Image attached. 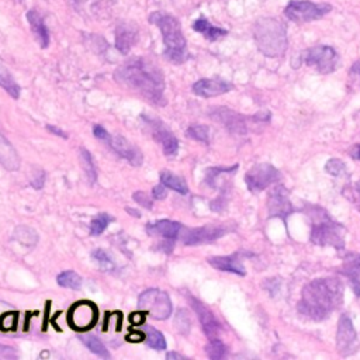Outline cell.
<instances>
[{
    "mask_svg": "<svg viewBox=\"0 0 360 360\" xmlns=\"http://www.w3.org/2000/svg\"><path fill=\"white\" fill-rule=\"evenodd\" d=\"M115 80L136 91L155 105H163L165 80L160 69L146 58H134L121 65L115 73Z\"/></svg>",
    "mask_w": 360,
    "mask_h": 360,
    "instance_id": "6da1fadb",
    "label": "cell"
},
{
    "mask_svg": "<svg viewBox=\"0 0 360 360\" xmlns=\"http://www.w3.org/2000/svg\"><path fill=\"white\" fill-rule=\"evenodd\" d=\"M343 302V284L338 278H315L305 284L298 301V311L314 319L323 321Z\"/></svg>",
    "mask_w": 360,
    "mask_h": 360,
    "instance_id": "7a4b0ae2",
    "label": "cell"
},
{
    "mask_svg": "<svg viewBox=\"0 0 360 360\" xmlns=\"http://www.w3.org/2000/svg\"><path fill=\"white\" fill-rule=\"evenodd\" d=\"M149 21L155 24L162 32L165 44L163 55L166 59L177 65L186 62L188 59V51L179 20L165 11H153L149 15Z\"/></svg>",
    "mask_w": 360,
    "mask_h": 360,
    "instance_id": "3957f363",
    "label": "cell"
},
{
    "mask_svg": "<svg viewBox=\"0 0 360 360\" xmlns=\"http://www.w3.org/2000/svg\"><path fill=\"white\" fill-rule=\"evenodd\" d=\"M253 38L257 49L264 56L278 58L287 51V27L278 18H259L253 25Z\"/></svg>",
    "mask_w": 360,
    "mask_h": 360,
    "instance_id": "277c9868",
    "label": "cell"
},
{
    "mask_svg": "<svg viewBox=\"0 0 360 360\" xmlns=\"http://www.w3.org/2000/svg\"><path fill=\"white\" fill-rule=\"evenodd\" d=\"M316 212H311L312 231L311 240L319 246H332L338 250L345 248V229L340 224L333 222L329 215L315 207Z\"/></svg>",
    "mask_w": 360,
    "mask_h": 360,
    "instance_id": "5b68a950",
    "label": "cell"
},
{
    "mask_svg": "<svg viewBox=\"0 0 360 360\" xmlns=\"http://www.w3.org/2000/svg\"><path fill=\"white\" fill-rule=\"evenodd\" d=\"M332 10L329 3H314L308 0H291L285 8L284 14L288 20L294 22H309L318 20Z\"/></svg>",
    "mask_w": 360,
    "mask_h": 360,
    "instance_id": "8992f818",
    "label": "cell"
},
{
    "mask_svg": "<svg viewBox=\"0 0 360 360\" xmlns=\"http://www.w3.org/2000/svg\"><path fill=\"white\" fill-rule=\"evenodd\" d=\"M138 305L141 309L148 312L152 318L163 321L172 315V301L169 295L158 288L145 290L139 298Z\"/></svg>",
    "mask_w": 360,
    "mask_h": 360,
    "instance_id": "52a82bcc",
    "label": "cell"
},
{
    "mask_svg": "<svg viewBox=\"0 0 360 360\" xmlns=\"http://www.w3.org/2000/svg\"><path fill=\"white\" fill-rule=\"evenodd\" d=\"M300 59L305 65L315 68L316 72L326 75L336 69L339 56L336 51L328 45H315L305 49L300 55Z\"/></svg>",
    "mask_w": 360,
    "mask_h": 360,
    "instance_id": "ba28073f",
    "label": "cell"
},
{
    "mask_svg": "<svg viewBox=\"0 0 360 360\" xmlns=\"http://www.w3.org/2000/svg\"><path fill=\"white\" fill-rule=\"evenodd\" d=\"M235 228L233 224H211L204 225L198 228H181L180 236L183 239V243L186 245H201L207 242H212L218 238H222L228 232H231Z\"/></svg>",
    "mask_w": 360,
    "mask_h": 360,
    "instance_id": "9c48e42d",
    "label": "cell"
},
{
    "mask_svg": "<svg viewBox=\"0 0 360 360\" xmlns=\"http://www.w3.org/2000/svg\"><path fill=\"white\" fill-rule=\"evenodd\" d=\"M280 179L278 170L270 163H257L245 174V181L252 193H259Z\"/></svg>",
    "mask_w": 360,
    "mask_h": 360,
    "instance_id": "30bf717a",
    "label": "cell"
},
{
    "mask_svg": "<svg viewBox=\"0 0 360 360\" xmlns=\"http://www.w3.org/2000/svg\"><path fill=\"white\" fill-rule=\"evenodd\" d=\"M336 347L340 356H352L359 349V340L352 319L347 315H342L338 322Z\"/></svg>",
    "mask_w": 360,
    "mask_h": 360,
    "instance_id": "8fae6325",
    "label": "cell"
},
{
    "mask_svg": "<svg viewBox=\"0 0 360 360\" xmlns=\"http://www.w3.org/2000/svg\"><path fill=\"white\" fill-rule=\"evenodd\" d=\"M97 318H98V311L96 305L87 301L76 302L68 314V321L70 326L76 330H86L89 328H93L94 323L97 322Z\"/></svg>",
    "mask_w": 360,
    "mask_h": 360,
    "instance_id": "7c38bea8",
    "label": "cell"
},
{
    "mask_svg": "<svg viewBox=\"0 0 360 360\" xmlns=\"http://www.w3.org/2000/svg\"><path fill=\"white\" fill-rule=\"evenodd\" d=\"M142 120L149 127L155 141L160 143L163 153L166 156H174L179 150V141L176 139V136L159 120L150 118L148 115H142Z\"/></svg>",
    "mask_w": 360,
    "mask_h": 360,
    "instance_id": "4fadbf2b",
    "label": "cell"
},
{
    "mask_svg": "<svg viewBox=\"0 0 360 360\" xmlns=\"http://www.w3.org/2000/svg\"><path fill=\"white\" fill-rule=\"evenodd\" d=\"M267 210L270 217L285 219L292 212V204L288 197V190L284 186H276L267 195Z\"/></svg>",
    "mask_w": 360,
    "mask_h": 360,
    "instance_id": "5bb4252c",
    "label": "cell"
},
{
    "mask_svg": "<svg viewBox=\"0 0 360 360\" xmlns=\"http://www.w3.org/2000/svg\"><path fill=\"white\" fill-rule=\"evenodd\" d=\"M108 146L122 159L128 160L132 166H141L142 165V153L141 150L132 145L128 139H125L121 135H110L108 139L105 141Z\"/></svg>",
    "mask_w": 360,
    "mask_h": 360,
    "instance_id": "9a60e30c",
    "label": "cell"
},
{
    "mask_svg": "<svg viewBox=\"0 0 360 360\" xmlns=\"http://www.w3.org/2000/svg\"><path fill=\"white\" fill-rule=\"evenodd\" d=\"M211 117L218 121L219 124H222L229 132L236 134V135H243L246 134L248 128H246V121L245 117H242L240 114L225 108V107H219L212 110Z\"/></svg>",
    "mask_w": 360,
    "mask_h": 360,
    "instance_id": "2e32d148",
    "label": "cell"
},
{
    "mask_svg": "<svg viewBox=\"0 0 360 360\" xmlns=\"http://www.w3.org/2000/svg\"><path fill=\"white\" fill-rule=\"evenodd\" d=\"M188 301H190V305L193 307V309L195 311L205 335L210 339L217 338L218 332L221 330V323L218 322V319L215 318L212 311L210 308H207L200 300H197L194 297H188Z\"/></svg>",
    "mask_w": 360,
    "mask_h": 360,
    "instance_id": "e0dca14e",
    "label": "cell"
},
{
    "mask_svg": "<svg viewBox=\"0 0 360 360\" xmlns=\"http://www.w3.org/2000/svg\"><path fill=\"white\" fill-rule=\"evenodd\" d=\"M233 86L222 79H200L193 84V91L200 97H215L232 90Z\"/></svg>",
    "mask_w": 360,
    "mask_h": 360,
    "instance_id": "ac0fdd59",
    "label": "cell"
},
{
    "mask_svg": "<svg viewBox=\"0 0 360 360\" xmlns=\"http://www.w3.org/2000/svg\"><path fill=\"white\" fill-rule=\"evenodd\" d=\"M138 41V28L132 22H120L115 28V48L127 55Z\"/></svg>",
    "mask_w": 360,
    "mask_h": 360,
    "instance_id": "d6986e66",
    "label": "cell"
},
{
    "mask_svg": "<svg viewBox=\"0 0 360 360\" xmlns=\"http://www.w3.org/2000/svg\"><path fill=\"white\" fill-rule=\"evenodd\" d=\"M339 271L350 281L353 291L360 297V253H347Z\"/></svg>",
    "mask_w": 360,
    "mask_h": 360,
    "instance_id": "ffe728a7",
    "label": "cell"
},
{
    "mask_svg": "<svg viewBox=\"0 0 360 360\" xmlns=\"http://www.w3.org/2000/svg\"><path fill=\"white\" fill-rule=\"evenodd\" d=\"M183 225L170 219H160L156 222H149L146 225V232L150 236H162L169 240H174L180 236Z\"/></svg>",
    "mask_w": 360,
    "mask_h": 360,
    "instance_id": "44dd1931",
    "label": "cell"
},
{
    "mask_svg": "<svg viewBox=\"0 0 360 360\" xmlns=\"http://www.w3.org/2000/svg\"><path fill=\"white\" fill-rule=\"evenodd\" d=\"M208 263L217 270L231 271V273H235L239 276L246 274L240 253H233V255H228V256H214V257L208 259Z\"/></svg>",
    "mask_w": 360,
    "mask_h": 360,
    "instance_id": "7402d4cb",
    "label": "cell"
},
{
    "mask_svg": "<svg viewBox=\"0 0 360 360\" xmlns=\"http://www.w3.org/2000/svg\"><path fill=\"white\" fill-rule=\"evenodd\" d=\"M27 20L30 22L31 31H32L35 39L38 41L39 46L46 48L49 45V32H48V28L44 22V18L38 14V11L30 10L27 13Z\"/></svg>",
    "mask_w": 360,
    "mask_h": 360,
    "instance_id": "603a6c76",
    "label": "cell"
},
{
    "mask_svg": "<svg viewBox=\"0 0 360 360\" xmlns=\"http://www.w3.org/2000/svg\"><path fill=\"white\" fill-rule=\"evenodd\" d=\"M0 163L7 170H17L20 166V160L13 145L4 138L1 132H0Z\"/></svg>",
    "mask_w": 360,
    "mask_h": 360,
    "instance_id": "cb8c5ba5",
    "label": "cell"
},
{
    "mask_svg": "<svg viewBox=\"0 0 360 360\" xmlns=\"http://www.w3.org/2000/svg\"><path fill=\"white\" fill-rule=\"evenodd\" d=\"M193 30L200 32V34H202L208 41H217V39H219V38H222V37H225L228 34L226 30L212 25L204 17H200L198 20H195L193 22Z\"/></svg>",
    "mask_w": 360,
    "mask_h": 360,
    "instance_id": "d4e9b609",
    "label": "cell"
},
{
    "mask_svg": "<svg viewBox=\"0 0 360 360\" xmlns=\"http://www.w3.org/2000/svg\"><path fill=\"white\" fill-rule=\"evenodd\" d=\"M160 183L163 186H166L167 188H172V190H174L180 194H187L188 193V187H187L186 181L181 177H179V176H176L170 172L165 170V172L160 173Z\"/></svg>",
    "mask_w": 360,
    "mask_h": 360,
    "instance_id": "484cf974",
    "label": "cell"
},
{
    "mask_svg": "<svg viewBox=\"0 0 360 360\" xmlns=\"http://www.w3.org/2000/svg\"><path fill=\"white\" fill-rule=\"evenodd\" d=\"M80 340L96 356H98L101 359H110L111 357L110 352L105 349V346L101 343V340L98 338H96L94 335H82Z\"/></svg>",
    "mask_w": 360,
    "mask_h": 360,
    "instance_id": "4316f807",
    "label": "cell"
},
{
    "mask_svg": "<svg viewBox=\"0 0 360 360\" xmlns=\"http://www.w3.org/2000/svg\"><path fill=\"white\" fill-rule=\"evenodd\" d=\"M0 87H3L13 98L20 97V86L3 65H0Z\"/></svg>",
    "mask_w": 360,
    "mask_h": 360,
    "instance_id": "83f0119b",
    "label": "cell"
},
{
    "mask_svg": "<svg viewBox=\"0 0 360 360\" xmlns=\"http://www.w3.org/2000/svg\"><path fill=\"white\" fill-rule=\"evenodd\" d=\"M56 281L60 287L79 290L82 287V277L73 270H65L56 276Z\"/></svg>",
    "mask_w": 360,
    "mask_h": 360,
    "instance_id": "f1b7e54d",
    "label": "cell"
},
{
    "mask_svg": "<svg viewBox=\"0 0 360 360\" xmlns=\"http://www.w3.org/2000/svg\"><path fill=\"white\" fill-rule=\"evenodd\" d=\"M145 339L149 347L155 350H165L166 349V340L162 332L152 326H145Z\"/></svg>",
    "mask_w": 360,
    "mask_h": 360,
    "instance_id": "f546056e",
    "label": "cell"
},
{
    "mask_svg": "<svg viewBox=\"0 0 360 360\" xmlns=\"http://www.w3.org/2000/svg\"><path fill=\"white\" fill-rule=\"evenodd\" d=\"M79 158H80V162L83 165V169L86 172V176H87L89 181L91 184L96 183V180H97V170H96V165H94V160L91 158V153L87 149L82 148Z\"/></svg>",
    "mask_w": 360,
    "mask_h": 360,
    "instance_id": "4dcf8cb0",
    "label": "cell"
},
{
    "mask_svg": "<svg viewBox=\"0 0 360 360\" xmlns=\"http://www.w3.org/2000/svg\"><path fill=\"white\" fill-rule=\"evenodd\" d=\"M112 221H114V217H111V215L107 214V212H100V214H97V215L91 219V222H90V233L94 235V236L103 233V232L105 231V228L108 226V224L112 222Z\"/></svg>",
    "mask_w": 360,
    "mask_h": 360,
    "instance_id": "1f68e13d",
    "label": "cell"
},
{
    "mask_svg": "<svg viewBox=\"0 0 360 360\" xmlns=\"http://www.w3.org/2000/svg\"><path fill=\"white\" fill-rule=\"evenodd\" d=\"M205 353L211 360H218V359H222L225 356L226 347L219 339L211 338V340L205 346Z\"/></svg>",
    "mask_w": 360,
    "mask_h": 360,
    "instance_id": "d6a6232c",
    "label": "cell"
},
{
    "mask_svg": "<svg viewBox=\"0 0 360 360\" xmlns=\"http://www.w3.org/2000/svg\"><path fill=\"white\" fill-rule=\"evenodd\" d=\"M236 169H238V165H233V166H231V167H210V169L207 170L205 183H207L210 187L215 188L217 181H218L217 179H218L222 173H235Z\"/></svg>",
    "mask_w": 360,
    "mask_h": 360,
    "instance_id": "836d02e7",
    "label": "cell"
},
{
    "mask_svg": "<svg viewBox=\"0 0 360 360\" xmlns=\"http://www.w3.org/2000/svg\"><path fill=\"white\" fill-rule=\"evenodd\" d=\"M91 257L100 266V269H103L104 271H108V270L114 269V262H112V259L110 257V255L105 250L96 249V250L91 252Z\"/></svg>",
    "mask_w": 360,
    "mask_h": 360,
    "instance_id": "e575fe53",
    "label": "cell"
},
{
    "mask_svg": "<svg viewBox=\"0 0 360 360\" xmlns=\"http://www.w3.org/2000/svg\"><path fill=\"white\" fill-rule=\"evenodd\" d=\"M187 135L195 141L200 142H208L210 141V128L207 125L194 124L187 128Z\"/></svg>",
    "mask_w": 360,
    "mask_h": 360,
    "instance_id": "d590c367",
    "label": "cell"
},
{
    "mask_svg": "<svg viewBox=\"0 0 360 360\" xmlns=\"http://www.w3.org/2000/svg\"><path fill=\"white\" fill-rule=\"evenodd\" d=\"M174 325H176L177 330L181 335H187L188 333L190 326H191V321H190V316L186 312V309H179L177 311V314L174 316Z\"/></svg>",
    "mask_w": 360,
    "mask_h": 360,
    "instance_id": "8d00e7d4",
    "label": "cell"
},
{
    "mask_svg": "<svg viewBox=\"0 0 360 360\" xmlns=\"http://www.w3.org/2000/svg\"><path fill=\"white\" fill-rule=\"evenodd\" d=\"M345 163L339 159H329L325 165V170L332 176H339L345 172Z\"/></svg>",
    "mask_w": 360,
    "mask_h": 360,
    "instance_id": "74e56055",
    "label": "cell"
},
{
    "mask_svg": "<svg viewBox=\"0 0 360 360\" xmlns=\"http://www.w3.org/2000/svg\"><path fill=\"white\" fill-rule=\"evenodd\" d=\"M1 328L6 329V330H10V329H14L15 328V323H17V315L14 314H6L3 318H1Z\"/></svg>",
    "mask_w": 360,
    "mask_h": 360,
    "instance_id": "f35d334b",
    "label": "cell"
},
{
    "mask_svg": "<svg viewBox=\"0 0 360 360\" xmlns=\"http://www.w3.org/2000/svg\"><path fill=\"white\" fill-rule=\"evenodd\" d=\"M132 198L138 202V204H141L142 207H145V208H152V201H150V198L143 193V191H135L134 193V195H132Z\"/></svg>",
    "mask_w": 360,
    "mask_h": 360,
    "instance_id": "ab89813d",
    "label": "cell"
},
{
    "mask_svg": "<svg viewBox=\"0 0 360 360\" xmlns=\"http://www.w3.org/2000/svg\"><path fill=\"white\" fill-rule=\"evenodd\" d=\"M93 134H94V136L97 138V139H100V141H103V142H105L107 139H108V136H110V134L105 131V128L104 127H101V125H94L93 127Z\"/></svg>",
    "mask_w": 360,
    "mask_h": 360,
    "instance_id": "60d3db41",
    "label": "cell"
},
{
    "mask_svg": "<svg viewBox=\"0 0 360 360\" xmlns=\"http://www.w3.org/2000/svg\"><path fill=\"white\" fill-rule=\"evenodd\" d=\"M152 195H153V198H156V200H163V198H166V195H167L166 186H163V184L155 186V187L152 188Z\"/></svg>",
    "mask_w": 360,
    "mask_h": 360,
    "instance_id": "b9f144b4",
    "label": "cell"
},
{
    "mask_svg": "<svg viewBox=\"0 0 360 360\" xmlns=\"http://www.w3.org/2000/svg\"><path fill=\"white\" fill-rule=\"evenodd\" d=\"M17 354L14 353L13 347L0 345V359H15Z\"/></svg>",
    "mask_w": 360,
    "mask_h": 360,
    "instance_id": "7bdbcfd3",
    "label": "cell"
},
{
    "mask_svg": "<svg viewBox=\"0 0 360 360\" xmlns=\"http://www.w3.org/2000/svg\"><path fill=\"white\" fill-rule=\"evenodd\" d=\"M129 321H131V323L135 325V326L142 325L143 321H145V312H134V314H131Z\"/></svg>",
    "mask_w": 360,
    "mask_h": 360,
    "instance_id": "ee69618b",
    "label": "cell"
},
{
    "mask_svg": "<svg viewBox=\"0 0 360 360\" xmlns=\"http://www.w3.org/2000/svg\"><path fill=\"white\" fill-rule=\"evenodd\" d=\"M44 183H45V174H44V172H39L38 176L31 181V186H32L34 188L39 190V188H42Z\"/></svg>",
    "mask_w": 360,
    "mask_h": 360,
    "instance_id": "f6af8a7d",
    "label": "cell"
},
{
    "mask_svg": "<svg viewBox=\"0 0 360 360\" xmlns=\"http://www.w3.org/2000/svg\"><path fill=\"white\" fill-rule=\"evenodd\" d=\"M143 339H145V333H142V332H132L127 336V340H129V342H141Z\"/></svg>",
    "mask_w": 360,
    "mask_h": 360,
    "instance_id": "bcb514c9",
    "label": "cell"
},
{
    "mask_svg": "<svg viewBox=\"0 0 360 360\" xmlns=\"http://www.w3.org/2000/svg\"><path fill=\"white\" fill-rule=\"evenodd\" d=\"M52 134H55V135H58V136H62V138H68V135L60 129V128H58V127H53V125H48L46 127Z\"/></svg>",
    "mask_w": 360,
    "mask_h": 360,
    "instance_id": "7dc6e473",
    "label": "cell"
},
{
    "mask_svg": "<svg viewBox=\"0 0 360 360\" xmlns=\"http://www.w3.org/2000/svg\"><path fill=\"white\" fill-rule=\"evenodd\" d=\"M166 359H167V360H172V359L186 360V357H184V356H181V354H179V353H174V352H170V353H167V354H166Z\"/></svg>",
    "mask_w": 360,
    "mask_h": 360,
    "instance_id": "c3c4849f",
    "label": "cell"
},
{
    "mask_svg": "<svg viewBox=\"0 0 360 360\" xmlns=\"http://www.w3.org/2000/svg\"><path fill=\"white\" fill-rule=\"evenodd\" d=\"M353 75H356L359 79H360V60L359 62H356V63H353V66H352V70H350Z\"/></svg>",
    "mask_w": 360,
    "mask_h": 360,
    "instance_id": "681fc988",
    "label": "cell"
},
{
    "mask_svg": "<svg viewBox=\"0 0 360 360\" xmlns=\"http://www.w3.org/2000/svg\"><path fill=\"white\" fill-rule=\"evenodd\" d=\"M127 211H128V212H131V215H134V217H141L139 211H136V210H132V208H127Z\"/></svg>",
    "mask_w": 360,
    "mask_h": 360,
    "instance_id": "f907efd6",
    "label": "cell"
},
{
    "mask_svg": "<svg viewBox=\"0 0 360 360\" xmlns=\"http://www.w3.org/2000/svg\"><path fill=\"white\" fill-rule=\"evenodd\" d=\"M353 156L356 158V159H360V145L356 148V150L353 152Z\"/></svg>",
    "mask_w": 360,
    "mask_h": 360,
    "instance_id": "816d5d0a",
    "label": "cell"
}]
</instances>
